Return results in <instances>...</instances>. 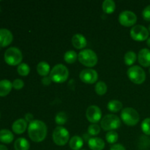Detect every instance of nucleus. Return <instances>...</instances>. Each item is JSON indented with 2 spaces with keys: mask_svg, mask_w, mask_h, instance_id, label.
<instances>
[{
  "mask_svg": "<svg viewBox=\"0 0 150 150\" xmlns=\"http://www.w3.org/2000/svg\"><path fill=\"white\" fill-rule=\"evenodd\" d=\"M28 134L32 142L36 143L42 142L47 136L46 125L40 120H34L29 123Z\"/></svg>",
  "mask_w": 150,
  "mask_h": 150,
  "instance_id": "nucleus-1",
  "label": "nucleus"
},
{
  "mask_svg": "<svg viewBox=\"0 0 150 150\" xmlns=\"http://www.w3.org/2000/svg\"><path fill=\"white\" fill-rule=\"evenodd\" d=\"M69 76L68 69L62 64L54 66L50 72V78L54 83H62L67 80Z\"/></svg>",
  "mask_w": 150,
  "mask_h": 150,
  "instance_id": "nucleus-2",
  "label": "nucleus"
},
{
  "mask_svg": "<svg viewBox=\"0 0 150 150\" xmlns=\"http://www.w3.org/2000/svg\"><path fill=\"white\" fill-rule=\"evenodd\" d=\"M4 61L10 66L20 64L23 59V55L20 50L16 47H11L6 50L4 53Z\"/></svg>",
  "mask_w": 150,
  "mask_h": 150,
  "instance_id": "nucleus-3",
  "label": "nucleus"
},
{
  "mask_svg": "<svg viewBox=\"0 0 150 150\" xmlns=\"http://www.w3.org/2000/svg\"><path fill=\"white\" fill-rule=\"evenodd\" d=\"M78 59L83 65L88 67H94L98 63V56L91 49L82 50L78 55Z\"/></svg>",
  "mask_w": 150,
  "mask_h": 150,
  "instance_id": "nucleus-4",
  "label": "nucleus"
},
{
  "mask_svg": "<svg viewBox=\"0 0 150 150\" xmlns=\"http://www.w3.org/2000/svg\"><path fill=\"white\" fill-rule=\"evenodd\" d=\"M121 119L128 126H134L139 123L140 116L138 111L133 108H125L121 112Z\"/></svg>",
  "mask_w": 150,
  "mask_h": 150,
  "instance_id": "nucleus-5",
  "label": "nucleus"
},
{
  "mask_svg": "<svg viewBox=\"0 0 150 150\" xmlns=\"http://www.w3.org/2000/svg\"><path fill=\"white\" fill-rule=\"evenodd\" d=\"M101 127L105 131H113L121 125V120L114 114H107L101 120Z\"/></svg>",
  "mask_w": 150,
  "mask_h": 150,
  "instance_id": "nucleus-6",
  "label": "nucleus"
},
{
  "mask_svg": "<svg viewBox=\"0 0 150 150\" xmlns=\"http://www.w3.org/2000/svg\"><path fill=\"white\" fill-rule=\"evenodd\" d=\"M127 74L129 79L136 84H142L146 80V73L144 70L138 65L130 67L127 70Z\"/></svg>",
  "mask_w": 150,
  "mask_h": 150,
  "instance_id": "nucleus-7",
  "label": "nucleus"
},
{
  "mask_svg": "<svg viewBox=\"0 0 150 150\" xmlns=\"http://www.w3.org/2000/svg\"><path fill=\"white\" fill-rule=\"evenodd\" d=\"M70 133L68 130L62 126L56 127L53 133V141L58 146H64L68 142Z\"/></svg>",
  "mask_w": 150,
  "mask_h": 150,
  "instance_id": "nucleus-8",
  "label": "nucleus"
},
{
  "mask_svg": "<svg viewBox=\"0 0 150 150\" xmlns=\"http://www.w3.org/2000/svg\"><path fill=\"white\" fill-rule=\"evenodd\" d=\"M149 31L142 25H136L130 30V36L132 39L139 42H142L149 38Z\"/></svg>",
  "mask_w": 150,
  "mask_h": 150,
  "instance_id": "nucleus-9",
  "label": "nucleus"
},
{
  "mask_svg": "<svg viewBox=\"0 0 150 150\" xmlns=\"http://www.w3.org/2000/svg\"><path fill=\"white\" fill-rule=\"evenodd\" d=\"M119 21L122 26L129 27L132 26L137 21V16L133 12L125 10L122 12L119 16Z\"/></svg>",
  "mask_w": 150,
  "mask_h": 150,
  "instance_id": "nucleus-10",
  "label": "nucleus"
},
{
  "mask_svg": "<svg viewBox=\"0 0 150 150\" xmlns=\"http://www.w3.org/2000/svg\"><path fill=\"white\" fill-rule=\"evenodd\" d=\"M86 117L88 121L92 124L98 122L102 117V111L97 105H90L86 111Z\"/></svg>",
  "mask_w": 150,
  "mask_h": 150,
  "instance_id": "nucleus-11",
  "label": "nucleus"
},
{
  "mask_svg": "<svg viewBox=\"0 0 150 150\" xmlns=\"http://www.w3.org/2000/svg\"><path fill=\"white\" fill-rule=\"evenodd\" d=\"M79 78L83 83L92 84L98 81V74L96 70L92 69H84L79 74Z\"/></svg>",
  "mask_w": 150,
  "mask_h": 150,
  "instance_id": "nucleus-12",
  "label": "nucleus"
},
{
  "mask_svg": "<svg viewBox=\"0 0 150 150\" xmlns=\"http://www.w3.org/2000/svg\"><path fill=\"white\" fill-rule=\"evenodd\" d=\"M13 39V34L7 29H0V47L7 46L12 42Z\"/></svg>",
  "mask_w": 150,
  "mask_h": 150,
  "instance_id": "nucleus-13",
  "label": "nucleus"
},
{
  "mask_svg": "<svg viewBox=\"0 0 150 150\" xmlns=\"http://www.w3.org/2000/svg\"><path fill=\"white\" fill-rule=\"evenodd\" d=\"M138 60L139 64L145 67L150 66V50L148 48H143L141 50L138 55Z\"/></svg>",
  "mask_w": 150,
  "mask_h": 150,
  "instance_id": "nucleus-14",
  "label": "nucleus"
},
{
  "mask_svg": "<svg viewBox=\"0 0 150 150\" xmlns=\"http://www.w3.org/2000/svg\"><path fill=\"white\" fill-rule=\"evenodd\" d=\"M72 43L77 49H82L85 48L87 44L86 38L81 34H76L72 38Z\"/></svg>",
  "mask_w": 150,
  "mask_h": 150,
  "instance_id": "nucleus-15",
  "label": "nucleus"
},
{
  "mask_svg": "<svg viewBox=\"0 0 150 150\" xmlns=\"http://www.w3.org/2000/svg\"><path fill=\"white\" fill-rule=\"evenodd\" d=\"M26 127H27V123L26 120L19 119L13 122L12 125V130L16 134H22L25 132Z\"/></svg>",
  "mask_w": 150,
  "mask_h": 150,
  "instance_id": "nucleus-16",
  "label": "nucleus"
},
{
  "mask_svg": "<svg viewBox=\"0 0 150 150\" xmlns=\"http://www.w3.org/2000/svg\"><path fill=\"white\" fill-rule=\"evenodd\" d=\"M89 147L92 150H103L105 148V142L98 137L91 138L88 141Z\"/></svg>",
  "mask_w": 150,
  "mask_h": 150,
  "instance_id": "nucleus-17",
  "label": "nucleus"
},
{
  "mask_svg": "<svg viewBox=\"0 0 150 150\" xmlns=\"http://www.w3.org/2000/svg\"><path fill=\"white\" fill-rule=\"evenodd\" d=\"M13 83L9 80L0 81V97H5L11 92Z\"/></svg>",
  "mask_w": 150,
  "mask_h": 150,
  "instance_id": "nucleus-18",
  "label": "nucleus"
},
{
  "mask_svg": "<svg viewBox=\"0 0 150 150\" xmlns=\"http://www.w3.org/2000/svg\"><path fill=\"white\" fill-rule=\"evenodd\" d=\"M14 139L13 133L7 129L0 130V142L4 144H10Z\"/></svg>",
  "mask_w": 150,
  "mask_h": 150,
  "instance_id": "nucleus-19",
  "label": "nucleus"
},
{
  "mask_svg": "<svg viewBox=\"0 0 150 150\" xmlns=\"http://www.w3.org/2000/svg\"><path fill=\"white\" fill-rule=\"evenodd\" d=\"M70 147L73 150H80L83 145V140L79 136H75L70 140Z\"/></svg>",
  "mask_w": 150,
  "mask_h": 150,
  "instance_id": "nucleus-20",
  "label": "nucleus"
},
{
  "mask_svg": "<svg viewBox=\"0 0 150 150\" xmlns=\"http://www.w3.org/2000/svg\"><path fill=\"white\" fill-rule=\"evenodd\" d=\"M37 71L40 76H43V77L47 76L48 73L51 72L50 65L46 62H40L38 63V66H37Z\"/></svg>",
  "mask_w": 150,
  "mask_h": 150,
  "instance_id": "nucleus-21",
  "label": "nucleus"
},
{
  "mask_svg": "<svg viewBox=\"0 0 150 150\" xmlns=\"http://www.w3.org/2000/svg\"><path fill=\"white\" fill-rule=\"evenodd\" d=\"M14 148L16 150H29V143L24 138H19L15 142Z\"/></svg>",
  "mask_w": 150,
  "mask_h": 150,
  "instance_id": "nucleus-22",
  "label": "nucleus"
},
{
  "mask_svg": "<svg viewBox=\"0 0 150 150\" xmlns=\"http://www.w3.org/2000/svg\"><path fill=\"white\" fill-rule=\"evenodd\" d=\"M103 10L105 13L111 14L116 9V4L112 0H105L103 2Z\"/></svg>",
  "mask_w": 150,
  "mask_h": 150,
  "instance_id": "nucleus-23",
  "label": "nucleus"
},
{
  "mask_svg": "<svg viewBox=\"0 0 150 150\" xmlns=\"http://www.w3.org/2000/svg\"><path fill=\"white\" fill-rule=\"evenodd\" d=\"M122 106V103L120 101L117 100H113L109 101L108 105H107L108 109L113 113H117L118 111H121Z\"/></svg>",
  "mask_w": 150,
  "mask_h": 150,
  "instance_id": "nucleus-24",
  "label": "nucleus"
},
{
  "mask_svg": "<svg viewBox=\"0 0 150 150\" xmlns=\"http://www.w3.org/2000/svg\"><path fill=\"white\" fill-rule=\"evenodd\" d=\"M78 55L74 51H67L64 55V59L68 64H73L77 60Z\"/></svg>",
  "mask_w": 150,
  "mask_h": 150,
  "instance_id": "nucleus-25",
  "label": "nucleus"
},
{
  "mask_svg": "<svg viewBox=\"0 0 150 150\" xmlns=\"http://www.w3.org/2000/svg\"><path fill=\"white\" fill-rule=\"evenodd\" d=\"M136 59H137V57H136V54H135V52H133V51H127L124 57L125 63L127 65L131 66L136 61Z\"/></svg>",
  "mask_w": 150,
  "mask_h": 150,
  "instance_id": "nucleus-26",
  "label": "nucleus"
},
{
  "mask_svg": "<svg viewBox=\"0 0 150 150\" xmlns=\"http://www.w3.org/2000/svg\"><path fill=\"white\" fill-rule=\"evenodd\" d=\"M17 71L20 76H26L30 72V67L26 63H21L17 67Z\"/></svg>",
  "mask_w": 150,
  "mask_h": 150,
  "instance_id": "nucleus-27",
  "label": "nucleus"
},
{
  "mask_svg": "<svg viewBox=\"0 0 150 150\" xmlns=\"http://www.w3.org/2000/svg\"><path fill=\"white\" fill-rule=\"evenodd\" d=\"M95 88V92L98 95H104L107 92V85L103 81L98 82Z\"/></svg>",
  "mask_w": 150,
  "mask_h": 150,
  "instance_id": "nucleus-28",
  "label": "nucleus"
},
{
  "mask_svg": "<svg viewBox=\"0 0 150 150\" xmlns=\"http://www.w3.org/2000/svg\"><path fill=\"white\" fill-rule=\"evenodd\" d=\"M55 121L57 125H62L65 124L67 121V116L66 113H64V111L59 112L56 116Z\"/></svg>",
  "mask_w": 150,
  "mask_h": 150,
  "instance_id": "nucleus-29",
  "label": "nucleus"
},
{
  "mask_svg": "<svg viewBox=\"0 0 150 150\" xmlns=\"http://www.w3.org/2000/svg\"><path fill=\"white\" fill-rule=\"evenodd\" d=\"M105 139L108 144H114L118 140V134L115 131H109L105 135Z\"/></svg>",
  "mask_w": 150,
  "mask_h": 150,
  "instance_id": "nucleus-30",
  "label": "nucleus"
},
{
  "mask_svg": "<svg viewBox=\"0 0 150 150\" xmlns=\"http://www.w3.org/2000/svg\"><path fill=\"white\" fill-rule=\"evenodd\" d=\"M142 130L145 135L150 136V118H146L142 122Z\"/></svg>",
  "mask_w": 150,
  "mask_h": 150,
  "instance_id": "nucleus-31",
  "label": "nucleus"
},
{
  "mask_svg": "<svg viewBox=\"0 0 150 150\" xmlns=\"http://www.w3.org/2000/svg\"><path fill=\"white\" fill-rule=\"evenodd\" d=\"M100 132V127L97 124H92L88 127V133L90 136H97Z\"/></svg>",
  "mask_w": 150,
  "mask_h": 150,
  "instance_id": "nucleus-32",
  "label": "nucleus"
},
{
  "mask_svg": "<svg viewBox=\"0 0 150 150\" xmlns=\"http://www.w3.org/2000/svg\"><path fill=\"white\" fill-rule=\"evenodd\" d=\"M12 83H13V87L15 89H16V90L21 89L23 87V86H24V83L21 79H16V80L13 81V82Z\"/></svg>",
  "mask_w": 150,
  "mask_h": 150,
  "instance_id": "nucleus-33",
  "label": "nucleus"
},
{
  "mask_svg": "<svg viewBox=\"0 0 150 150\" xmlns=\"http://www.w3.org/2000/svg\"><path fill=\"white\" fill-rule=\"evenodd\" d=\"M142 16H143L144 20L147 21H150V5L146 6L144 9L143 12H142Z\"/></svg>",
  "mask_w": 150,
  "mask_h": 150,
  "instance_id": "nucleus-34",
  "label": "nucleus"
},
{
  "mask_svg": "<svg viewBox=\"0 0 150 150\" xmlns=\"http://www.w3.org/2000/svg\"><path fill=\"white\" fill-rule=\"evenodd\" d=\"M110 150H126L125 148L124 147V146L120 144H114L110 148Z\"/></svg>",
  "mask_w": 150,
  "mask_h": 150,
  "instance_id": "nucleus-35",
  "label": "nucleus"
},
{
  "mask_svg": "<svg viewBox=\"0 0 150 150\" xmlns=\"http://www.w3.org/2000/svg\"><path fill=\"white\" fill-rule=\"evenodd\" d=\"M51 81H51L50 76H45V77H43V79H42V83H43L44 85H49Z\"/></svg>",
  "mask_w": 150,
  "mask_h": 150,
  "instance_id": "nucleus-36",
  "label": "nucleus"
},
{
  "mask_svg": "<svg viewBox=\"0 0 150 150\" xmlns=\"http://www.w3.org/2000/svg\"><path fill=\"white\" fill-rule=\"evenodd\" d=\"M25 119H26V122H29L30 123L32 121H34V116L32 114H30V113H28V114L25 115Z\"/></svg>",
  "mask_w": 150,
  "mask_h": 150,
  "instance_id": "nucleus-37",
  "label": "nucleus"
},
{
  "mask_svg": "<svg viewBox=\"0 0 150 150\" xmlns=\"http://www.w3.org/2000/svg\"><path fill=\"white\" fill-rule=\"evenodd\" d=\"M0 150H8V149H7V148L5 146L0 144Z\"/></svg>",
  "mask_w": 150,
  "mask_h": 150,
  "instance_id": "nucleus-38",
  "label": "nucleus"
},
{
  "mask_svg": "<svg viewBox=\"0 0 150 150\" xmlns=\"http://www.w3.org/2000/svg\"><path fill=\"white\" fill-rule=\"evenodd\" d=\"M146 44H147L148 46H149L150 48V38H148V39L146 40Z\"/></svg>",
  "mask_w": 150,
  "mask_h": 150,
  "instance_id": "nucleus-39",
  "label": "nucleus"
},
{
  "mask_svg": "<svg viewBox=\"0 0 150 150\" xmlns=\"http://www.w3.org/2000/svg\"><path fill=\"white\" fill-rule=\"evenodd\" d=\"M149 32H150V26H149Z\"/></svg>",
  "mask_w": 150,
  "mask_h": 150,
  "instance_id": "nucleus-40",
  "label": "nucleus"
},
{
  "mask_svg": "<svg viewBox=\"0 0 150 150\" xmlns=\"http://www.w3.org/2000/svg\"><path fill=\"white\" fill-rule=\"evenodd\" d=\"M149 73H150V69H149Z\"/></svg>",
  "mask_w": 150,
  "mask_h": 150,
  "instance_id": "nucleus-41",
  "label": "nucleus"
},
{
  "mask_svg": "<svg viewBox=\"0 0 150 150\" xmlns=\"http://www.w3.org/2000/svg\"><path fill=\"white\" fill-rule=\"evenodd\" d=\"M149 146H150V143H149Z\"/></svg>",
  "mask_w": 150,
  "mask_h": 150,
  "instance_id": "nucleus-42",
  "label": "nucleus"
},
{
  "mask_svg": "<svg viewBox=\"0 0 150 150\" xmlns=\"http://www.w3.org/2000/svg\"><path fill=\"white\" fill-rule=\"evenodd\" d=\"M81 150H85V149H81Z\"/></svg>",
  "mask_w": 150,
  "mask_h": 150,
  "instance_id": "nucleus-43",
  "label": "nucleus"
},
{
  "mask_svg": "<svg viewBox=\"0 0 150 150\" xmlns=\"http://www.w3.org/2000/svg\"><path fill=\"white\" fill-rule=\"evenodd\" d=\"M0 10H1V8H0Z\"/></svg>",
  "mask_w": 150,
  "mask_h": 150,
  "instance_id": "nucleus-44",
  "label": "nucleus"
}]
</instances>
